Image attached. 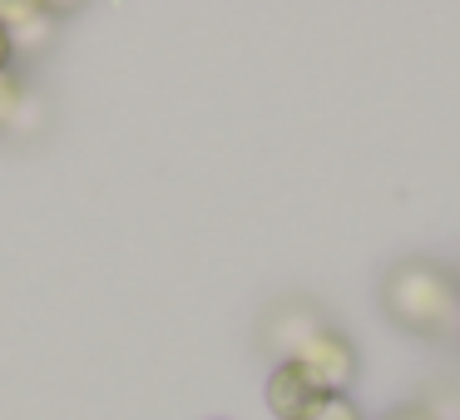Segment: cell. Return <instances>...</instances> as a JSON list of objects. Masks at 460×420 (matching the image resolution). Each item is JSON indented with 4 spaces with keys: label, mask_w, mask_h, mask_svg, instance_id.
<instances>
[{
    "label": "cell",
    "mask_w": 460,
    "mask_h": 420,
    "mask_svg": "<svg viewBox=\"0 0 460 420\" xmlns=\"http://www.w3.org/2000/svg\"><path fill=\"white\" fill-rule=\"evenodd\" d=\"M381 307L396 327L420 331V337H440L450 317L460 311V292L436 262H396L381 287Z\"/></svg>",
    "instance_id": "obj_1"
},
{
    "label": "cell",
    "mask_w": 460,
    "mask_h": 420,
    "mask_svg": "<svg viewBox=\"0 0 460 420\" xmlns=\"http://www.w3.org/2000/svg\"><path fill=\"white\" fill-rule=\"evenodd\" d=\"M288 361H302V366H307L322 386L341 390V396H347L351 376H357V351H351V341L341 337L337 327H327V321H317V327L297 341V351H292Z\"/></svg>",
    "instance_id": "obj_2"
},
{
    "label": "cell",
    "mask_w": 460,
    "mask_h": 420,
    "mask_svg": "<svg viewBox=\"0 0 460 420\" xmlns=\"http://www.w3.org/2000/svg\"><path fill=\"white\" fill-rule=\"evenodd\" d=\"M322 396H332L302 361H278L268 376V410L278 420H307L322 406Z\"/></svg>",
    "instance_id": "obj_3"
},
{
    "label": "cell",
    "mask_w": 460,
    "mask_h": 420,
    "mask_svg": "<svg viewBox=\"0 0 460 420\" xmlns=\"http://www.w3.org/2000/svg\"><path fill=\"white\" fill-rule=\"evenodd\" d=\"M0 31L11 40V55H40L55 45L60 25H55V11L35 0H0Z\"/></svg>",
    "instance_id": "obj_4"
},
{
    "label": "cell",
    "mask_w": 460,
    "mask_h": 420,
    "mask_svg": "<svg viewBox=\"0 0 460 420\" xmlns=\"http://www.w3.org/2000/svg\"><path fill=\"white\" fill-rule=\"evenodd\" d=\"M25 109V80L15 70H0V134H11Z\"/></svg>",
    "instance_id": "obj_5"
},
{
    "label": "cell",
    "mask_w": 460,
    "mask_h": 420,
    "mask_svg": "<svg viewBox=\"0 0 460 420\" xmlns=\"http://www.w3.org/2000/svg\"><path fill=\"white\" fill-rule=\"evenodd\" d=\"M307 420H361V410H357V400H351V396L332 390V396H322V406L312 410Z\"/></svg>",
    "instance_id": "obj_6"
},
{
    "label": "cell",
    "mask_w": 460,
    "mask_h": 420,
    "mask_svg": "<svg viewBox=\"0 0 460 420\" xmlns=\"http://www.w3.org/2000/svg\"><path fill=\"white\" fill-rule=\"evenodd\" d=\"M381 420H440V416L430 406H396L391 416H381Z\"/></svg>",
    "instance_id": "obj_7"
},
{
    "label": "cell",
    "mask_w": 460,
    "mask_h": 420,
    "mask_svg": "<svg viewBox=\"0 0 460 420\" xmlns=\"http://www.w3.org/2000/svg\"><path fill=\"white\" fill-rule=\"evenodd\" d=\"M0 70H11V40H5V31H0Z\"/></svg>",
    "instance_id": "obj_8"
},
{
    "label": "cell",
    "mask_w": 460,
    "mask_h": 420,
    "mask_svg": "<svg viewBox=\"0 0 460 420\" xmlns=\"http://www.w3.org/2000/svg\"><path fill=\"white\" fill-rule=\"evenodd\" d=\"M436 416H440V410H436ZM440 420H460V416H440Z\"/></svg>",
    "instance_id": "obj_9"
}]
</instances>
